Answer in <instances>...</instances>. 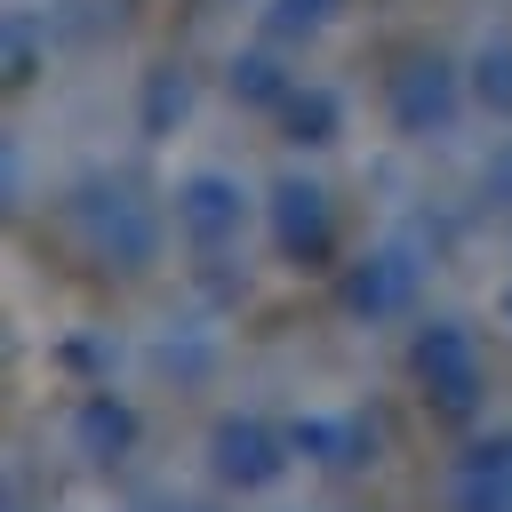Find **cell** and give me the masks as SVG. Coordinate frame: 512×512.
<instances>
[{
    "mask_svg": "<svg viewBox=\"0 0 512 512\" xmlns=\"http://www.w3.org/2000/svg\"><path fill=\"white\" fill-rule=\"evenodd\" d=\"M136 440H144V416H136V400H120L112 384H96V392L72 400V448H80L88 464H120Z\"/></svg>",
    "mask_w": 512,
    "mask_h": 512,
    "instance_id": "cell-9",
    "label": "cell"
},
{
    "mask_svg": "<svg viewBox=\"0 0 512 512\" xmlns=\"http://www.w3.org/2000/svg\"><path fill=\"white\" fill-rule=\"evenodd\" d=\"M168 120H184V80H168V72H160V80H152V96H144V128H152V136H168Z\"/></svg>",
    "mask_w": 512,
    "mask_h": 512,
    "instance_id": "cell-14",
    "label": "cell"
},
{
    "mask_svg": "<svg viewBox=\"0 0 512 512\" xmlns=\"http://www.w3.org/2000/svg\"><path fill=\"white\" fill-rule=\"evenodd\" d=\"M448 512H512V432H480L448 464Z\"/></svg>",
    "mask_w": 512,
    "mask_h": 512,
    "instance_id": "cell-8",
    "label": "cell"
},
{
    "mask_svg": "<svg viewBox=\"0 0 512 512\" xmlns=\"http://www.w3.org/2000/svg\"><path fill=\"white\" fill-rule=\"evenodd\" d=\"M288 448H296L304 464L360 472V464H368V448H376V432H368V416H352V408H304V416L288 424Z\"/></svg>",
    "mask_w": 512,
    "mask_h": 512,
    "instance_id": "cell-10",
    "label": "cell"
},
{
    "mask_svg": "<svg viewBox=\"0 0 512 512\" xmlns=\"http://www.w3.org/2000/svg\"><path fill=\"white\" fill-rule=\"evenodd\" d=\"M456 104H464V88H456V72L440 64V56H416L400 80H392V128L400 136H440L448 120H456Z\"/></svg>",
    "mask_w": 512,
    "mask_h": 512,
    "instance_id": "cell-7",
    "label": "cell"
},
{
    "mask_svg": "<svg viewBox=\"0 0 512 512\" xmlns=\"http://www.w3.org/2000/svg\"><path fill=\"white\" fill-rule=\"evenodd\" d=\"M336 128H344V104L328 88H288V136L296 144H336Z\"/></svg>",
    "mask_w": 512,
    "mask_h": 512,
    "instance_id": "cell-11",
    "label": "cell"
},
{
    "mask_svg": "<svg viewBox=\"0 0 512 512\" xmlns=\"http://www.w3.org/2000/svg\"><path fill=\"white\" fill-rule=\"evenodd\" d=\"M408 376H416V392H424V408L432 416H480V400H488V360H480V336L464 328V320H424L416 336H408Z\"/></svg>",
    "mask_w": 512,
    "mask_h": 512,
    "instance_id": "cell-1",
    "label": "cell"
},
{
    "mask_svg": "<svg viewBox=\"0 0 512 512\" xmlns=\"http://www.w3.org/2000/svg\"><path fill=\"white\" fill-rule=\"evenodd\" d=\"M72 224H80V240H88V256H96L104 272H144V264L160 256V216H152V200H136L128 184H88V192L72 200Z\"/></svg>",
    "mask_w": 512,
    "mask_h": 512,
    "instance_id": "cell-3",
    "label": "cell"
},
{
    "mask_svg": "<svg viewBox=\"0 0 512 512\" xmlns=\"http://www.w3.org/2000/svg\"><path fill=\"white\" fill-rule=\"evenodd\" d=\"M472 96H480L488 112L512 120V48H480V64H472Z\"/></svg>",
    "mask_w": 512,
    "mask_h": 512,
    "instance_id": "cell-12",
    "label": "cell"
},
{
    "mask_svg": "<svg viewBox=\"0 0 512 512\" xmlns=\"http://www.w3.org/2000/svg\"><path fill=\"white\" fill-rule=\"evenodd\" d=\"M256 216H264V200H256L232 168H184V176H176V240H184V248L224 256V248H240V240L256 232Z\"/></svg>",
    "mask_w": 512,
    "mask_h": 512,
    "instance_id": "cell-2",
    "label": "cell"
},
{
    "mask_svg": "<svg viewBox=\"0 0 512 512\" xmlns=\"http://www.w3.org/2000/svg\"><path fill=\"white\" fill-rule=\"evenodd\" d=\"M232 96H248V104H288V80H280L264 56H240V64H232Z\"/></svg>",
    "mask_w": 512,
    "mask_h": 512,
    "instance_id": "cell-13",
    "label": "cell"
},
{
    "mask_svg": "<svg viewBox=\"0 0 512 512\" xmlns=\"http://www.w3.org/2000/svg\"><path fill=\"white\" fill-rule=\"evenodd\" d=\"M288 456H296L288 432H280L272 416H256V408H224V416L208 424V472H216V488H232V496L280 488Z\"/></svg>",
    "mask_w": 512,
    "mask_h": 512,
    "instance_id": "cell-4",
    "label": "cell"
},
{
    "mask_svg": "<svg viewBox=\"0 0 512 512\" xmlns=\"http://www.w3.org/2000/svg\"><path fill=\"white\" fill-rule=\"evenodd\" d=\"M336 304H344L352 320H392V312L416 304V264H408L400 248H368V256H352V264L336 272Z\"/></svg>",
    "mask_w": 512,
    "mask_h": 512,
    "instance_id": "cell-6",
    "label": "cell"
},
{
    "mask_svg": "<svg viewBox=\"0 0 512 512\" xmlns=\"http://www.w3.org/2000/svg\"><path fill=\"white\" fill-rule=\"evenodd\" d=\"M480 192H488L496 208H512V136L488 152V168H480Z\"/></svg>",
    "mask_w": 512,
    "mask_h": 512,
    "instance_id": "cell-15",
    "label": "cell"
},
{
    "mask_svg": "<svg viewBox=\"0 0 512 512\" xmlns=\"http://www.w3.org/2000/svg\"><path fill=\"white\" fill-rule=\"evenodd\" d=\"M264 232H272L280 264L320 272V264L336 256V200H328V184L304 176V168H288V176L264 192Z\"/></svg>",
    "mask_w": 512,
    "mask_h": 512,
    "instance_id": "cell-5",
    "label": "cell"
}]
</instances>
